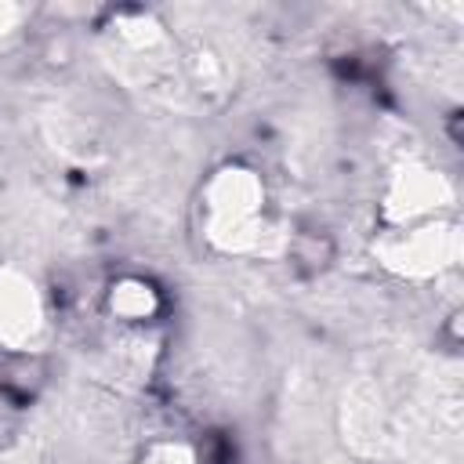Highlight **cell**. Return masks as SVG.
<instances>
[{"label": "cell", "instance_id": "6da1fadb", "mask_svg": "<svg viewBox=\"0 0 464 464\" xmlns=\"http://www.w3.org/2000/svg\"><path fill=\"white\" fill-rule=\"evenodd\" d=\"M40 297L29 279L0 276V341L11 348H25L40 330Z\"/></svg>", "mask_w": 464, "mask_h": 464}, {"label": "cell", "instance_id": "7a4b0ae2", "mask_svg": "<svg viewBox=\"0 0 464 464\" xmlns=\"http://www.w3.org/2000/svg\"><path fill=\"white\" fill-rule=\"evenodd\" d=\"M25 25H29V7L11 4V0H0V47L11 44Z\"/></svg>", "mask_w": 464, "mask_h": 464}, {"label": "cell", "instance_id": "3957f363", "mask_svg": "<svg viewBox=\"0 0 464 464\" xmlns=\"http://www.w3.org/2000/svg\"><path fill=\"white\" fill-rule=\"evenodd\" d=\"M112 304H116L120 312H127V315H138V312L149 308V286L127 283V286H120V294H112Z\"/></svg>", "mask_w": 464, "mask_h": 464}]
</instances>
